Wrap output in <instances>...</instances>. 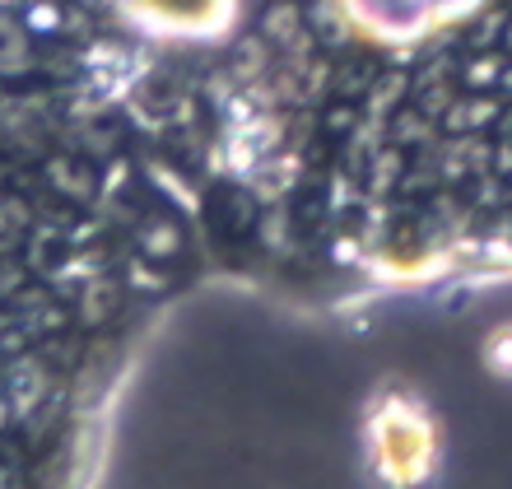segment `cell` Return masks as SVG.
Instances as JSON below:
<instances>
[{"label":"cell","instance_id":"6da1fadb","mask_svg":"<svg viewBox=\"0 0 512 489\" xmlns=\"http://www.w3.org/2000/svg\"><path fill=\"white\" fill-rule=\"evenodd\" d=\"M47 182L70 201H89L94 196V168L80 159H52L47 163Z\"/></svg>","mask_w":512,"mask_h":489},{"label":"cell","instance_id":"7a4b0ae2","mask_svg":"<svg viewBox=\"0 0 512 489\" xmlns=\"http://www.w3.org/2000/svg\"><path fill=\"white\" fill-rule=\"evenodd\" d=\"M140 247H145V257H173L177 247H182V233L168 219H154V224L140 229Z\"/></svg>","mask_w":512,"mask_h":489},{"label":"cell","instance_id":"3957f363","mask_svg":"<svg viewBox=\"0 0 512 489\" xmlns=\"http://www.w3.org/2000/svg\"><path fill=\"white\" fill-rule=\"evenodd\" d=\"M28 224H33V215L19 205V196H0V238H14Z\"/></svg>","mask_w":512,"mask_h":489},{"label":"cell","instance_id":"277c9868","mask_svg":"<svg viewBox=\"0 0 512 489\" xmlns=\"http://www.w3.org/2000/svg\"><path fill=\"white\" fill-rule=\"evenodd\" d=\"M33 33H56L61 28V10L56 5H47V0H38V5H28V19H24Z\"/></svg>","mask_w":512,"mask_h":489},{"label":"cell","instance_id":"5b68a950","mask_svg":"<svg viewBox=\"0 0 512 489\" xmlns=\"http://www.w3.org/2000/svg\"><path fill=\"white\" fill-rule=\"evenodd\" d=\"M0 489H28L24 466H14V462H0Z\"/></svg>","mask_w":512,"mask_h":489}]
</instances>
